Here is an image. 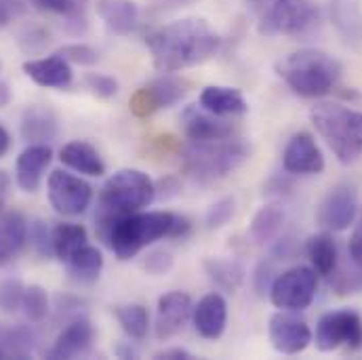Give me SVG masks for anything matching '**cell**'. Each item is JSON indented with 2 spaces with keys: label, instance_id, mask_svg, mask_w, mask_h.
Segmentation results:
<instances>
[{
  "label": "cell",
  "instance_id": "obj_1",
  "mask_svg": "<svg viewBox=\"0 0 362 360\" xmlns=\"http://www.w3.org/2000/svg\"><path fill=\"white\" fill-rule=\"evenodd\" d=\"M146 45L152 53L156 70L177 72L213 57L221 45V38L209 21L187 17L154 30L146 38Z\"/></svg>",
  "mask_w": 362,
  "mask_h": 360
},
{
  "label": "cell",
  "instance_id": "obj_2",
  "mask_svg": "<svg viewBox=\"0 0 362 360\" xmlns=\"http://www.w3.org/2000/svg\"><path fill=\"white\" fill-rule=\"evenodd\" d=\"M189 230L192 223L183 215L169 211H137L116 219L110 226L103 243L120 262H127L160 238H185Z\"/></svg>",
  "mask_w": 362,
  "mask_h": 360
},
{
  "label": "cell",
  "instance_id": "obj_3",
  "mask_svg": "<svg viewBox=\"0 0 362 360\" xmlns=\"http://www.w3.org/2000/svg\"><path fill=\"white\" fill-rule=\"evenodd\" d=\"M156 198V183L139 169H120L103 183L97 200L95 230L99 240L105 238L110 226L131 213L152 204Z\"/></svg>",
  "mask_w": 362,
  "mask_h": 360
},
{
  "label": "cell",
  "instance_id": "obj_4",
  "mask_svg": "<svg viewBox=\"0 0 362 360\" xmlns=\"http://www.w3.org/2000/svg\"><path fill=\"white\" fill-rule=\"evenodd\" d=\"M251 158V146L245 139L192 141L181 152V169L196 183L223 180Z\"/></svg>",
  "mask_w": 362,
  "mask_h": 360
},
{
  "label": "cell",
  "instance_id": "obj_5",
  "mask_svg": "<svg viewBox=\"0 0 362 360\" xmlns=\"http://www.w3.org/2000/svg\"><path fill=\"white\" fill-rule=\"evenodd\" d=\"M276 74L301 97H322L331 93L341 76V64L316 49H301L276 64Z\"/></svg>",
  "mask_w": 362,
  "mask_h": 360
},
{
  "label": "cell",
  "instance_id": "obj_6",
  "mask_svg": "<svg viewBox=\"0 0 362 360\" xmlns=\"http://www.w3.org/2000/svg\"><path fill=\"white\" fill-rule=\"evenodd\" d=\"M312 122L341 165H352L362 156V112L339 103H316Z\"/></svg>",
  "mask_w": 362,
  "mask_h": 360
},
{
  "label": "cell",
  "instance_id": "obj_7",
  "mask_svg": "<svg viewBox=\"0 0 362 360\" xmlns=\"http://www.w3.org/2000/svg\"><path fill=\"white\" fill-rule=\"evenodd\" d=\"M320 21V8L312 0H274L259 23L266 36H299Z\"/></svg>",
  "mask_w": 362,
  "mask_h": 360
},
{
  "label": "cell",
  "instance_id": "obj_8",
  "mask_svg": "<svg viewBox=\"0 0 362 360\" xmlns=\"http://www.w3.org/2000/svg\"><path fill=\"white\" fill-rule=\"evenodd\" d=\"M318 291V274L308 266H295L278 274L270 284L272 303L284 312H301L312 306Z\"/></svg>",
  "mask_w": 362,
  "mask_h": 360
},
{
  "label": "cell",
  "instance_id": "obj_9",
  "mask_svg": "<svg viewBox=\"0 0 362 360\" xmlns=\"http://www.w3.org/2000/svg\"><path fill=\"white\" fill-rule=\"evenodd\" d=\"M341 346L362 348V318L354 310L327 312L316 325V348L320 352H333Z\"/></svg>",
  "mask_w": 362,
  "mask_h": 360
},
{
  "label": "cell",
  "instance_id": "obj_10",
  "mask_svg": "<svg viewBox=\"0 0 362 360\" xmlns=\"http://www.w3.org/2000/svg\"><path fill=\"white\" fill-rule=\"evenodd\" d=\"M47 187H49L51 207L64 217H76L85 213L93 200V187L89 181L62 169L49 175Z\"/></svg>",
  "mask_w": 362,
  "mask_h": 360
},
{
  "label": "cell",
  "instance_id": "obj_11",
  "mask_svg": "<svg viewBox=\"0 0 362 360\" xmlns=\"http://www.w3.org/2000/svg\"><path fill=\"white\" fill-rule=\"evenodd\" d=\"M358 213V192L352 183L344 181L329 190L318 207V223L327 232L348 230Z\"/></svg>",
  "mask_w": 362,
  "mask_h": 360
},
{
  "label": "cell",
  "instance_id": "obj_12",
  "mask_svg": "<svg viewBox=\"0 0 362 360\" xmlns=\"http://www.w3.org/2000/svg\"><path fill=\"white\" fill-rule=\"evenodd\" d=\"M185 95H187V83L173 79V76H163V79H156L150 85L141 87L139 91H135L129 101V108L135 116L148 118L163 108L175 105Z\"/></svg>",
  "mask_w": 362,
  "mask_h": 360
},
{
  "label": "cell",
  "instance_id": "obj_13",
  "mask_svg": "<svg viewBox=\"0 0 362 360\" xmlns=\"http://www.w3.org/2000/svg\"><path fill=\"white\" fill-rule=\"evenodd\" d=\"M270 342L276 352L295 356L303 352L312 342V329L305 320L286 314L284 310L270 318Z\"/></svg>",
  "mask_w": 362,
  "mask_h": 360
},
{
  "label": "cell",
  "instance_id": "obj_14",
  "mask_svg": "<svg viewBox=\"0 0 362 360\" xmlns=\"http://www.w3.org/2000/svg\"><path fill=\"white\" fill-rule=\"evenodd\" d=\"M282 167L291 175H318L325 171V156L310 133H295L282 152Z\"/></svg>",
  "mask_w": 362,
  "mask_h": 360
},
{
  "label": "cell",
  "instance_id": "obj_15",
  "mask_svg": "<svg viewBox=\"0 0 362 360\" xmlns=\"http://www.w3.org/2000/svg\"><path fill=\"white\" fill-rule=\"evenodd\" d=\"M192 297L183 291H171L158 299L156 308V323H154V333L160 342H167L175 337L185 323L192 318Z\"/></svg>",
  "mask_w": 362,
  "mask_h": 360
},
{
  "label": "cell",
  "instance_id": "obj_16",
  "mask_svg": "<svg viewBox=\"0 0 362 360\" xmlns=\"http://www.w3.org/2000/svg\"><path fill=\"white\" fill-rule=\"evenodd\" d=\"M181 127L183 133L192 141H215V139H228L236 133L234 124L211 114L202 105H187L181 112Z\"/></svg>",
  "mask_w": 362,
  "mask_h": 360
},
{
  "label": "cell",
  "instance_id": "obj_17",
  "mask_svg": "<svg viewBox=\"0 0 362 360\" xmlns=\"http://www.w3.org/2000/svg\"><path fill=\"white\" fill-rule=\"evenodd\" d=\"M95 342V329L90 325L89 318L85 316H74L68 327L57 335L53 348L47 352L49 359L62 360V359H76L83 356L90 350Z\"/></svg>",
  "mask_w": 362,
  "mask_h": 360
},
{
  "label": "cell",
  "instance_id": "obj_18",
  "mask_svg": "<svg viewBox=\"0 0 362 360\" xmlns=\"http://www.w3.org/2000/svg\"><path fill=\"white\" fill-rule=\"evenodd\" d=\"M192 320L200 337L219 339L228 325V301L221 293L204 295L192 310Z\"/></svg>",
  "mask_w": 362,
  "mask_h": 360
},
{
  "label": "cell",
  "instance_id": "obj_19",
  "mask_svg": "<svg viewBox=\"0 0 362 360\" xmlns=\"http://www.w3.org/2000/svg\"><path fill=\"white\" fill-rule=\"evenodd\" d=\"M53 161V150L47 144H30L15 163V180L17 185L28 192L34 194L40 183H42V175L47 171V167Z\"/></svg>",
  "mask_w": 362,
  "mask_h": 360
},
{
  "label": "cell",
  "instance_id": "obj_20",
  "mask_svg": "<svg viewBox=\"0 0 362 360\" xmlns=\"http://www.w3.org/2000/svg\"><path fill=\"white\" fill-rule=\"evenodd\" d=\"M23 72L28 79H32L36 85H40L45 89H66L74 79L72 64L66 62L59 53H55L51 57L23 62Z\"/></svg>",
  "mask_w": 362,
  "mask_h": 360
},
{
  "label": "cell",
  "instance_id": "obj_21",
  "mask_svg": "<svg viewBox=\"0 0 362 360\" xmlns=\"http://www.w3.org/2000/svg\"><path fill=\"white\" fill-rule=\"evenodd\" d=\"M97 15L118 36H129L139 28V6L133 0H97Z\"/></svg>",
  "mask_w": 362,
  "mask_h": 360
},
{
  "label": "cell",
  "instance_id": "obj_22",
  "mask_svg": "<svg viewBox=\"0 0 362 360\" xmlns=\"http://www.w3.org/2000/svg\"><path fill=\"white\" fill-rule=\"evenodd\" d=\"M59 133V120L53 110L45 105H30L21 116V137L28 144L53 141Z\"/></svg>",
  "mask_w": 362,
  "mask_h": 360
},
{
  "label": "cell",
  "instance_id": "obj_23",
  "mask_svg": "<svg viewBox=\"0 0 362 360\" xmlns=\"http://www.w3.org/2000/svg\"><path fill=\"white\" fill-rule=\"evenodd\" d=\"M28 243V221L19 211L0 217V266L11 264Z\"/></svg>",
  "mask_w": 362,
  "mask_h": 360
},
{
  "label": "cell",
  "instance_id": "obj_24",
  "mask_svg": "<svg viewBox=\"0 0 362 360\" xmlns=\"http://www.w3.org/2000/svg\"><path fill=\"white\" fill-rule=\"evenodd\" d=\"M200 105L215 116H240L249 110L245 95L232 87L211 85L200 93Z\"/></svg>",
  "mask_w": 362,
  "mask_h": 360
},
{
  "label": "cell",
  "instance_id": "obj_25",
  "mask_svg": "<svg viewBox=\"0 0 362 360\" xmlns=\"http://www.w3.org/2000/svg\"><path fill=\"white\" fill-rule=\"evenodd\" d=\"M59 161L70 167L76 173L89 175V178H101L105 173V165L99 156V152L87 144V141H70L62 148Z\"/></svg>",
  "mask_w": 362,
  "mask_h": 360
},
{
  "label": "cell",
  "instance_id": "obj_26",
  "mask_svg": "<svg viewBox=\"0 0 362 360\" xmlns=\"http://www.w3.org/2000/svg\"><path fill=\"white\" fill-rule=\"evenodd\" d=\"M38 346V337L23 325H0V352L4 359H30Z\"/></svg>",
  "mask_w": 362,
  "mask_h": 360
},
{
  "label": "cell",
  "instance_id": "obj_27",
  "mask_svg": "<svg viewBox=\"0 0 362 360\" xmlns=\"http://www.w3.org/2000/svg\"><path fill=\"white\" fill-rule=\"evenodd\" d=\"M38 11L57 15L66 19V25L74 34H83L89 25L87 21V0H30Z\"/></svg>",
  "mask_w": 362,
  "mask_h": 360
},
{
  "label": "cell",
  "instance_id": "obj_28",
  "mask_svg": "<svg viewBox=\"0 0 362 360\" xmlns=\"http://www.w3.org/2000/svg\"><path fill=\"white\" fill-rule=\"evenodd\" d=\"M305 253L312 262V268L320 276H333L337 272V260H339V251H337V243L333 240L331 234L322 232V234H314L308 238L305 243Z\"/></svg>",
  "mask_w": 362,
  "mask_h": 360
},
{
  "label": "cell",
  "instance_id": "obj_29",
  "mask_svg": "<svg viewBox=\"0 0 362 360\" xmlns=\"http://www.w3.org/2000/svg\"><path fill=\"white\" fill-rule=\"evenodd\" d=\"M66 266L74 280L83 284H93L103 270V255L97 247L87 243L66 262Z\"/></svg>",
  "mask_w": 362,
  "mask_h": 360
},
{
  "label": "cell",
  "instance_id": "obj_30",
  "mask_svg": "<svg viewBox=\"0 0 362 360\" xmlns=\"http://www.w3.org/2000/svg\"><path fill=\"white\" fill-rule=\"evenodd\" d=\"M284 219H286V215H284V209L280 204L274 202V204L262 207L255 213L253 221H251V236H253V240L259 243V245H266V243L276 240L278 234L284 228Z\"/></svg>",
  "mask_w": 362,
  "mask_h": 360
},
{
  "label": "cell",
  "instance_id": "obj_31",
  "mask_svg": "<svg viewBox=\"0 0 362 360\" xmlns=\"http://www.w3.org/2000/svg\"><path fill=\"white\" fill-rule=\"evenodd\" d=\"M204 272L215 286H219L221 291H228V293L238 291L245 280V268L236 260L209 257V260H204Z\"/></svg>",
  "mask_w": 362,
  "mask_h": 360
},
{
  "label": "cell",
  "instance_id": "obj_32",
  "mask_svg": "<svg viewBox=\"0 0 362 360\" xmlns=\"http://www.w3.org/2000/svg\"><path fill=\"white\" fill-rule=\"evenodd\" d=\"M87 243H89V236H87L85 226L81 223H57L53 228V253L64 264Z\"/></svg>",
  "mask_w": 362,
  "mask_h": 360
},
{
  "label": "cell",
  "instance_id": "obj_33",
  "mask_svg": "<svg viewBox=\"0 0 362 360\" xmlns=\"http://www.w3.org/2000/svg\"><path fill=\"white\" fill-rule=\"evenodd\" d=\"M333 21L346 40L362 38V8L361 0H333Z\"/></svg>",
  "mask_w": 362,
  "mask_h": 360
},
{
  "label": "cell",
  "instance_id": "obj_34",
  "mask_svg": "<svg viewBox=\"0 0 362 360\" xmlns=\"http://www.w3.org/2000/svg\"><path fill=\"white\" fill-rule=\"evenodd\" d=\"M114 316L118 320V325L122 327V331L131 337V339H144L148 335L150 329V314L141 303H127V306H118L114 310Z\"/></svg>",
  "mask_w": 362,
  "mask_h": 360
},
{
  "label": "cell",
  "instance_id": "obj_35",
  "mask_svg": "<svg viewBox=\"0 0 362 360\" xmlns=\"http://www.w3.org/2000/svg\"><path fill=\"white\" fill-rule=\"evenodd\" d=\"M21 310H23V314H25V318L30 323H42L49 316V310H51L49 293L45 291V286H40V284L25 286Z\"/></svg>",
  "mask_w": 362,
  "mask_h": 360
},
{
  "label": "cell",
  "instance_id": "obj_36",
  "mask_svg": "<svg viewBox=\"0 0 362 360\" xmlns=\"http://www.w3.org/2000/svg\"><path fill=\"white\" fill-rule=\"evenodd\" d=\"M28 240L38 257L47 260V257L55 255L53 253V230H49V226L42 219H34L28 226Z\"/></svg>",
  "mask_w": 362,
  "mask_h": 360
},
{
  "label": "cell",
  "instance_id": "obj_37",
  "mask_svg": "<svg viewBox=\"0 0 362 360\" xmlns=\"http://www.w3.org/2000/svg\"><path fill=\"white\" fill-rule=\"evenodd\" d=\"M25 286L19 278H2L0 280V310L6 314H13L21 308Z\"/></svg>",
  "mask_w": 362,
  "mask_h": 360
},
{
  "label": "cell",
  "instance_id": "obj_38",
  "mask_svg": "<svg viewBox=\"0 0 362 360\" xmlns=\"http://www.w3.org/2000/svg\"><path fill=\"white\" fill-rule=\"evenodd\" d=\"M234 213H236V200L232 196H223V198H219L217 202H213L209 207L204 223H206L209 230H219L226 223H230Z\"/></svg>",
  "mask_w": 362,
  "mask_h": 360
},
{
  "label": "cell",
  "instance_id": "obj_39",
  "mask_svg": "<svg viewBox=\"0 0 362 360\" xmlns=\"http://www.w3.org/2000/svg\"><path fill=\"white\" fill-rule=\"evenodd\" d=\"M66 62L70 64H76V66H95L97 59H99V53L85 45V42H72V45H64L59 51H57Z\"/></svg>",
  "mask_w": 362,
  "mask_h": 360
},
{
  "label": "cell",
  "instance_id": "obj_40",
  "mask_svg": "<svg viewBox=\"0 0 362 360\" xmlns=\"http://www.w3.org/2000/svg\"><path fill=\"white\" fill-rule=\"evenodd\" d=\"M173 264H175L173 255L169 251H165V249H158V251H152V253H148L144 257L141 268L148 272V274H152V276H163V274H169L171 272Z\"/></svg>",
  "mask_w": 362,
  "mask_h": 360
},
{
  "label": "cell",
  "instance_id": "obj_41",
  "mask_svg": "<svg viewBox=\"0 0 362 360\" xmlns=\"http://www.w3.org/2000/svg\"><path fill=\"white\" fill-rule=\"evenodd\" d=\"M85 85L93 95H97L101 99H110L118 93V81L112 76H105V74H87Z\"/></svg>",
  "mask_w": 362,
  "mask_h": 360
},
{
  "label": "cell",
  "instance_id": "obj_42",
  "mask_svg": "<svg viewBox=\"0 0 362 360\" xmlns=\"http://www.w3.org/2000/svg\"><path fill=\"white\" fill-rule=\"evenodd\" d=\"M49 34L42 28H30L19 36V45L25 53H38L47 47Z\"/></svg>",
  "mask_w": 362,
  "mask_h": 360
},
{
  "label": "cell",
  "instance_id": "obj_43",
  "mask_svg": "<svg viewBox=\"0 0 362 360\" xmlns=\"http://www.w3.org/2000/svg\"><path fill=\"white\" fill-rule=\"evenodd\" d=\"M25 4L23 0H0V28H6L19 15H23Z\"/></svg>",
  "mask_w": 362,
  "mask_h": 360
},
{
  "label": "cell",
  "instance_id": "obj_44",
  "mask_svg": "<svg viewBox=\"0 0 362 360\" xmlns=\"http://www.w3.org/2000/svg\"><path fill=\"white\" fill-rule=\"evenodd\" d=\"M350 257L362 270V217L361 221L356 223L352 236H350Z\"/></svg>",
  "mask_w": 362,
  "mask_h": 360
},
{
  "label": "cell",
  "instance_id": "obj_45",
  "mask_svg": "<svg viewBox=\"0 0 362 360\" xmlns=\"http://www.w3.org/2000/svg\"><path fill=\"white\" fill-rule=\"evenodd\" d=\"M177 192H180V185L173 178H167V180H163L156 185V196H160V198H171Z\"/></svg>",
  "mask_w": 362,
  "mask_h": 360
},
{
  "label": "cell",
  "instance_id": "obj_46",
  "mask_svg": "<svg viewBox=\"0 0 362 360\" xmlns=\"http://www.w3.org/2000/svg\"><path fill=\"white\" fill-rule=\"evenodd\" d=\"M154 359H167V360H189L194 359L187 350L183 348H169V350H160L154 354Z\"/></svg>",
  "mask_w": 362,
  "mask_h": 360
},
{
  "label": "cell",
  "instance_id": "obj_47",
  "mask_svg": "<svg viewBox=\"0 0 362 360\" xmlns=\"http://www.w3.org/2000/svg\"><path fill=\"white\" fill-rule=\"evenodd\" d=\"M8 190H11V180H8V175L4 171H0V211H2V207H4V202L8 198Z\"/></svg>",
  "mask_w": 362,
  "mask_h": 360
},
{
  "label": "cell",
  "instance_id": "obj_48",
  "mask_svg": "<svg viewBox=\"0 0 362 360\" xmlns=\"http://www.w3.org/2000/svg\"><path fill=\"white\" fill-rule=\"evenodd\" d=\"M8 150H11V135H8V131L0 124V158L6 156Z\"/></svg>",
  "mask_w": 362,
  "mask_h": 360
},
{
  "label": "cell",
  "instance_id": "obj_49",
  "mask_svg": "<svg viewBox=\"0 0 362 360\" xmlns=\"http://www.w3.org/2000/svg\"><path fill=\"white\" fill-rule=\"evenodd\" d=\"M116 356H120V359H137V350L131 348V344H120L116 348Z\"/></svg>",
  "mask_w": 362,
  "mask_h": 360
},
{
  "label": "cell",
  "instance_id": "obj_50",
  "mask_svg": "<svg viewBox=\"0 0 362 360\" xmlns=\"http://www.w3.org/2000/svg\"><path fill=\"white\" fill-rule=\"evenodd\" d=\"M2 68V66H0ZM11 89H8V85H6V81L0 76V108H4V105H8V101H11Z\"/></svg>",
  "mask_w": 362,
  "mask_h": 360
},
{
  "label": "cell",
  "instance_id": "obj_51",
  "mask_svg": "<svg viewBox=\"0 0 362 360\" xmlns=\"http://www.w3.org/2000/svg\"><path fill=\"white\" fill-rule=\"evenodd\" d=\"M173 4H181V6H185V4H192V2H196V0H171Z\"/></svg>",
  "mask_w": 362,
  "mask_h": 360
},
{
  "label": "cell",
  "instance_id": "obj_52",
  "mask_svg": "<svg viewBox=\"0 0 362 360\" xmlns=\"http://www.w3.org/2000/svg\"><path fill=\"white\" fill-rule=\"evenodd\" d=\"M253 2H255V4H259V2H264V0H253Z\"/></svg>",
  "mask_w": 362,
  "mask_h": 360
},
{
  "label": "cell",
  "instance_id": "obj_53",
  "mask_svg": "<svg viewBox=\"0 0 362 360\" xmlns=\"http://www.w3.org/2000/svg\"><path fill=\"white\" fill-rule=\"evenodd\" d=\"M0 360H4V354H2V352H0Z\"/></svg>",
  "mask_w": 362,
  "mask_h": 360
}]
</instances>
